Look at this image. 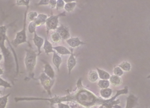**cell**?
<instances>
[{
  "instance_id": "3957f363",
  "label": "cell",
  "mask_w": 150,
  "mask_h": 108,
  "mask_svg": "<svg viewBox=\"0 0 150 108\" xmlns=\"http://www.w3.org/2000/svg\"><path fill=\"white\" fill-rule=\"evenodd\" d=\"M26 54L24 59V63L26 70L29 76H33V71L36 65V58L38 54L33 49L25 50Z\"/></svg>"
},
{
  "instance_id": "2e32d148",
  "label": "cell",
  "mask_w": 150,
  "mask_h": 108,
  "mask_svg": "<svg viewBox=\"0 0 150 108\" xmlns=\"http://www.w3.org/2000/svg\"><path fill=\"white\" fill-rule=\"evenodd\" d=\"M53 50H55L57 53L62 55H70L71 54V50L68 49L66 47L63 46H57L53 47Z\"/></svg>"
},
{
  "instance_id": "44dd1931",
  "label": "cell",
  "mask_w": 150,
  "mask_h": 108,
  "mask_svg": "<svg viewBox=\"0 0 150 108\" xmlns=\"http://www.w3.org/2000/svg\"><path fill=\"white\" fill-rule=\"evenodd\" d=\"M61 37L56 31L53 32L51 34V40L53 43H59L61 41Z\"/></svg>"
},
{
  "instance_id": "7a4b0ae2",
  "label": "cell",
  "mask_w": 150,
  "mask_h": 108,
  "mask_svg": "<svg viewBox=\"0 0 150 108\" xmlns=\"http://www.w3.org/2000/svg\"><path fill=\"white\" fill-rule=\"evenodd\" d=\"M8 26H0V49L4 57V65L5 70H11L14 66V60L12 54L9 49L5 45V41H8V38L6 34Z\"/></svg>"
},
{
  "instance_id": "8992f818",
  "label": "cell",
  "mask_w": 150,
  "mask_h": 108,
  "mask_svg": "<svg viewBox=\"0 0 150 108\" xmlns=\"http://www.w3.org/2000/svg\"><path fill=\"white\" fill-rule=\"evenodd\" d=\"M40 81V83L42 86L44 87L45 90L47 91L50 96H52L51 89L53 87L54 80V79H51L50 77L47 76L44 72H42L38 78Z\"/></svg>"
},
{
  "instance_id": "b9f144b4",
  "label": "cell",
  "mask_w": 150,
  "mask_h": 108,
  "mask_svg": "<svg viewBox=\"0 0 150 108\" xmlns=\"http://www.w3.org/2000/svg\"><path fill=\"white\" fill-rule=\"evenodd\" d=\"M1 94V90H0V95Z\"/></svg>"
},
{
  "instance_id": "4dcf8cb0",
  "label": "cell",
  "mask_w": 150,
  "mask_h": 108,
  "mask_svg": "<svg viewBox=\"0 0 150 108\" xmlns=\"http://www.w3.org/2000/svg\"><path fill=\"white\" fill-rule=\"evenodd\" d=\"M65 6V2H64L63 0H57V4H56V10H61L63 9H64Z\"/></svg>"
},
{
  "instance_id": "484cf974",
  "label": "cell",
  "mask_w": 150,
  "mask_h": 108,
  "mask_svg": "<svg viewBox=\"0 0 150 108\" xmlns=\"http://www.w3.org/2000/svg\"><path fill=\"white\" fill-rule=\"evenodd\" d=\"M38 14L35 11H31L27 14V19L29 22L34 21L36 18L38 17Z\"/></svg>"
},
{
  "instance_id": "e0dca14e",
  "label": "cell",
  "mask_w": 150,
  "mask_h": 108,
  "mask_svg": "<svg viewBox=\"0 0 150 108\" xmlns=\"http://www.w3.org/2000/svg\"><path fill=\"white\" fill-rule=\"evenodd\" d=\"M110 82L112 86L115 87L119 86L122 83V79L120 77L115 76V75L110 76Z\"/></svg>"
},
{
  "instance_id": "ac0fdd59",
  "label": "cell",
  "mask_w": 150,
  "mask_h": 108,
  "mask_svg": "<svg viewBox=\"0 0 150 108\" xmlns=\"http://www.w3.org/2000/svg\"><path fill=\"white\" fill-rule=\"evenodd\" d=\"M96 70L98 75V77L101 80H110V75L108 72L97 68H96Z\"/></svg>"
},
{
  "instance_id": "277c9868",
  "label": "cell",
  "mask_w": 150,
  "mask_h": 108,
  "mask_svg": "<svg viewBox=\"0 0 150 108\" xmlns=\"http://www.w3.org/2000/svg\"><path fill=\"white\" fill-rule=\"evenodd\" d=\"M27 14H28V12L25 11L24 16L22 30L20 32L17 33L15 39L12 41V44L13 45L14 47L17 48L18 45L25 43H28L29 46H30V44H29V43L27 41V32H26Z\"/></svg>"
},
{
  "instance_id": "9a60e30c",
  "label": "cell",
  "mask_w": 150,
  "mask_h": 108,
  "mask_svg": "<svg viewBox=\"0 0 150 108\" xmlns=\"http://www.w3.org/2000/svg\"><path fill=\"white\" fill-rule=\"evenodd\" d=\"M43 49L45 50V53L46 55H49L50 53H53L54 52L53 50V47L52 44L47 40V38H46L45 39L44 44V46Z\"/></svg>"
},
{
  "instance_id": "603a6c76",
  "label": "cell",
  "mask_w": 150,
  "mask_h": 108,
  "mask_svg": "<svg viewBox=\"0 0 150 108\" xmlns=\"http://www.w3.org/2000/svg\"><path fill=\"white\" fill-rule=\"evenodd\" d=\"M110 85V82L108 80H100L98 82V86L101 89H105L109 88Z\"/></svg>"
},
{
  "instance_id": "6da1fadb",
  "label": "cell",
  "mask_w": 150,
  "mask_h": 108,
  "mask_svg": "<svg viewBox=\"0 0 150 108\" xmlns=\"http://www.w3.org/2000/svg\"><path fill=\"white\" fill-rule=\"evenodd\" d=\"M129 92L128 87L125 86L123 89L117 90L116 94L110 99H103L97 97L91 91L85 87L82 83V78H80L76 82V90L65 96H54L51 98H43L37 97H15L14 101L18 103L22 101L44 100L48 101L50 104H56L63 102H71L79 105L85 108H93L98 105H103L106 108H122L119 105L120 99L116 98L121 95H127Z\"/></svg>"
},
{
  "instance_id": "60d3db41",
  "label": "cell",
  "mask_w": 150,
  "mask_h": 108,
  "mask_svg": "<svg viewBox=\"0 0 150 108\" xmlns=\"http://www.w3.org/2000/svg\"><path fill=\"white\" fill-rule=\"evenodd\" d=\"M147 79H150V75H149V76H148L147 77Z\"/></svg>"
},
{
  "instance_id": "5bb4252c",
  "label": "cell",
  "mask_w": 150,
  "mask_h": 108,
  "mask_svg": "<svg viewBox=\"0 0 150 108\" xmlns=\"http://www.w3.org/2000/svg\"><path fill=\"white\" fill-rule=\"evenodd\" d=\"M47 17V16L45 14H39L38 17L34 20V22L35 23L37 27H40L46 23V21Z\"/></svg>"
},
{
  "instance_id": "ee69618b",
  "label": "cell",
  "mask_w": 150,
  "mask_h": 108,
  "mask_svg": "<svg viewBox=\"0 0 150 108\" xmlns=\"http://www.w3.org/2000/svg\"><path fill=\"white\" fill-rule=\"evenodd\" d=\"M0 108H1V106H0Z\"/></svg>"
},
{
  "instance_id": "f546056e",
  "label": "cell",
  "mask_w": 150,
  "mask_h": 108,
  "mask_svg": "<svg viewBox=\"0 0 150 108\" xmlns=\"http://www.w3.org/2000/svg\"><path fill=\"white\" fill-rule=\"evenodd\" d=\"M0 87H3L6 89L7 88H12V86L8 82L5 81L4 79L0 77Z\"/></svg>"
},
{
  "instance_id": "7402d4cb",
  "label": "cell",
  "mask_w": 150,
  "mask_h": 108,
  "mask_svg": "<svg viewBox=\"0 0 150 108\" xmlns=\"http://www.w3.org/2000/svg\"><path fill=\"white\" fill-rule=\"evenodd\" d=\"M11 93H8V95H6L2 97H0V106L1 108H6V105L8 103V97L10 96Z\"/></svg>"
},
{
  "instance_id": "d6a6232c",
  "label": "cell",
  "mask_w": 150,
  "mask_h": 108,
  "mask_svg": "<svg viewBox=\"0 0 150 108\" xmlns=\"http://www.w3.org/2000/svg\"><path fill=\"white\" fill-rule=\"evenodd\" d=\"M50 1V0H40V2L37 4V5H38V6L49 5Z\"/></svg>"
},
{
  "instance_id": "f35d334b",
  "label": "cell",
  "mask_w": 150,
  "mask_h": 108,
  "mask_svg": "<svg viewBox=\"0 0 150 108\" xmlns=\"http://www.w3.org/2000/svg\"><path fill=\"white\" fill-rule=\"evenodd\" d=\"M50 108H56L54 107L53 104H50Z\"/></svg>"
},
{
  "instance_id": "cb8c5ba5",
  "label": "cell",
  "mask_w": 150,
  "mask_h": 108,
  "mask_svg": "<svg viewBox=\"0 0 150 108\" xmlns=\"http://www.w3.org/2000/svg\"><path fill=\"white\" fill-rule=\"evenodd\" d=\"M118 66L119 68H121L124 71H127V72L130 71L132 68L131 64L127 61H124L119 65Z\"/></svg>"
},
{
  "instance_id": "52a82bcc",
  "label": "cell",
  "mask_w": 150,
  "mask_h": 108,
  "mask_svg": "<svg viewBox=\"0 0 150 108\" xmlns=\"http://www.w3.org/2000/svg\"><path fill=\"white\" fill-rule=\"evenodd\" d=\"M56 32L59 34L63 40L67 41L71 37V34L68 28L64 26L62 24H61V25L58 27L56 29Z\"/></svg>"
},
{
  "instance_id": "8fae6325",
  "label": "cell",
  "mask_w": 150,
  "mask_h": 108,
  "mask_svg": "<svg viewBox=\"0 0 150 108\" xmlns=\"http://www.w3.org/2000/svg\"><path fill=\"white\" fill-rule=\"evenodd\" d=\"M67 43L71 46V48H75L80 45H85L86 43L80 41L78 37L70 38L66 41Z\"/></svg>"
},
{
  "instance_id": "d6986e66",
  "label": "cell",
  "mask_w": 150,
  "mask_h": 108,
  "mask_svg": "<svg viewBox=\"0 0 150 108\" xmlns=\"http://www.w3.org/2000/svg\"><path fill=\"white\" fill-rule=\"evenodd\" d=\"M100 95L102 98L105 99H109L111 97L112 94L113 93V90L110 88L101 89L100 90Z\"/></svg>"
},
{
  "instance_id": "5b68a950",
  "label": "cell",
  "mask_w": 150,
  "mask_h": 108,
  "mask_svg": "<svg viewBox=\"0 0 150 108\" xmlns=\"http://www.w3.org/2000/svg\"><path fill=\"white\" fill-rule=\"evenodd\" d=\"M62 16H66V12H63L57 15H53L52 14L49 17L47 18L45 24L47 35L49 34V32L50 31H54L57 29L59 24V18Z\"/></svg>"
},
{
  "instance_id": "74e56055",
  "label": "cell",
  "mask_w": 150,
  "mask_h": 108,
  "mask_svg": "<svg viewBox=\"0 0 150 108\" xmlns=\"http://www.w3.org/2000/svg\"><path fill=\"white\" fill-rule=\"evenodd\" d=\"M76 105V108H82V107H81L79 105H78V104H75Z\"/></svg>"
},
{
  "instance_id": "30bf717a",
  "label": "cell",
  "mask_w": 150,
  "mask_h": 108,
  "mask_svg": "<svg viewBox=\"0 0 150 108\" xmlns=\"http://www.w3.org/2000/svg\"><path fill=\"white\" fill-rule=\"evenodd\" d=\"M139 98L134 95H129L127 98V104L125 108H134L138 105Z\"/></svg>"
},
{
  "instance_id": "4316f807",
  "label": "cell",
  "mask_w": 150,
  "mask_h": 108,
  "mask_svg": "<svg viewBox=\"0 0 150 108\" xmlns=\"http://www.w3.org/2000/svg\"><path fill=\"white\" fill-rule=\"evenodd\" d=\"M30 0H16V4L15 5L17 6H24L27 8L30 7Z\"/></svg>"
},
{
  "instance_id": "836d02e7",
  "label": "cell",
  "mask_w": 150,
  "mask_h": 108,
  "mask_svg": "<svg viewBox=\"0 0 150 108\" xmlns=\"http://www.w3.org/2000/svg\"><path fill=\"white\" fill-rule=\"evenodd\" d=\"M58 108H71L68 104H64L63 103L57 104Z\"/></svg>"
},
{
  "instance_id": "7bdbcfd3",
  "label": "cell",
  "mask_w": 150,
  "mask_h": 108,
  "mask_svg": "<svg viewBox=\"0 0 150 108\" xmlns=\"http://www.w3.org/2000/svg\"><path fill=\"white\" fill-rule=\"evenodd\" d=\"M145 108H148V107H147H147H146Z\"/></svg>"
},
{
  "instance_id": "7c38bea8",
  "label": "cell",
  "mask_w": 150,
  "mask_h": 108,
  "mask_svg": "<svg viewBox=\"0 0 150 108\" xmlns=\"http://www.w3.org/2000/svg\"><path fill=\"white\" fill-rule=\"evenodd\" d=\"M43 61L45 63L44 72L47 76L50 77L51 79H54V76H55V73H54L53 68L49 63L45 61Z\"/></svg>"
},
{
  "instance_id": "ffe728a7",
  "label": "cell",
  "mask_w": 150,
  "mask_h": 108,
  "mask_svg": "<svg viewBox=\"0 0 150 108\" xmlns=\"http://www.w3.org/2000/svg\"><path fill=\"white\" fill-rule=\"evenodd\" d=\"M98 75L97 71L91 70L89 71L88 73V79L91 82H96L98 79Z\"/></svg>"
},
{
  "instance_id": "8d00e7d4",
  "label": "cell",
  "mask_w": 150,
  "mask_h": 108,
  "mask_svg": "<svg viewBox=\"0 0 150 108\" xmlns=\"http://www.w3.org/2000/svg\"><path fill=\"white\" fill-rule=\"evenodd\" d=\"M3 56H3V55L0 53V61H1L2 60V59H3Z\"/></svg>"
},
{
  "instance_id": "1f68e13d",
  "label": "cell",
  "mask_w": 150,
  "mask_h": 108,
  "mask_svg": "<svg viewBox=\"0 0 150 108\" xmlns=\"http://www.w3.org/2000/svg\"><path fill=\"white\" fill-rule=\"evenodd\" d=\"M57 4V0H50L49 2V6L51 9H55Z\"/></svg>"
},
{
  "instance_id": "d4e9b609",
  "label": "cell",
  "mask_w": 150,
  "mask_h": 108,
  "mask_svg": "<svg viewBox=\"0 0 150 108\" xmlns=\"http://www.w3.org/2000/svg\"><path fill=\"white\" fill-rule=\"evenodd\" d=\"M76 6V3L75 2L67 3L66 4H65L64 9L67 12H71L73 11V10L75 9Z\"/></svg>"
},
{
  "instance_id": "ab89813d",
  "label": "cell",
  "mask_w": 150,
  "mask_h": 108,
  "mask_svg": "<svg viewBox=\"0 0 150 108\" xmlns=\"http://www.w3.org/2000/svg\"><path fill=\"white\" fill-rule=\"evenodd\" d=\"M98 108H106L105 106L103 105H100V107Z\"/></svg>"
},
{
  "instance_id": "d590c367",
  "label": "cell",
  "mask_w": 150,
  "mask_h": 108,
  "mask_svg": "<svg viewBox=\"0 0 150 108\" xmlns=\"http://www.w3.org/2000/svg\"><path fill=\"white\" fill-rule=\"evenodd\" d=\"M4 73V70H3L1 68H0V76H1V75H2Z\"/></svg>"
},
{
  "instance_id": "4fadbf2b",
  "label": "cell",
  "mask_w": 150,
  "mask_h": 108,
  "mask_svg": "<svg viewBox=\"0 0 150 108\" xmlns=\"http://www.w3.org/2000/svg\"><path fill=\"white\" fill-rule=\"evenodd\" d=\"M53 57H52V63L55 67L57 68L58 71H59L60 66L62 63V58L61 56L58 55V53L54 50L53 53Z\"/></svg>"
},
{
  "instance_id": "9c48e42d",
  "label": "cell",
  "mask_w": 150,
  "mask_h": 108,
  "mask_svg": "<svg viewBox=\"0 0 150 108\" xmlns=\"http://www.w3.org/2000/svg\"><path fill=\"white\" fill-rule=\"evenodd\" d=\"M34 38L33 39V41H34V44L35 45L37 49H38V56L40 55V54L41 53V48L42 47V46L44 45V44L45 40L41 38V36H39L37 34V33L36 31L34 33Z\"/></svg>"
},
{
  "instance_id": "e575fe53",
  "label": "cell",
  "mask_w": 150,
  "mask_h": 108,
  "mask_svg": "<svg viewBox=\"0 0 150 108\" xmlns=\"http://www.w3.org/2000/svg\"><path fill=\"white\" fill-rule=\"evenodd\" d=\"M64 2L65 3H70V2H75V1H77V0H63Z\"/></svg>"
},
{
  "instance_id": "83f0119b",
  "label": "cell",
  "mask_w": 150,
  "mask_h": 108,
  "mask_svg": "<svg viewBox=\"0 0 150 108\" xmlns=\"http://www.w3.org/2000/svg\"><path fill=\"white\" fill-rule=\"evenodd\" d=\"M113 73L115 76H122L124 73V71L119 66H115L113 69Z\"/></svg>"
},
{
  "instance_id": "f1b7e54d",
  "label": "cell",
  "mask_w": 150,
  "mask_h": 108,
  "mask_svg": "<svg viewBox=\"0 0 150 108\" xmlns=\"http://www.w3.org/2000/svg\"><path fill=\"white\" fill-rule=\"evenodd\" d=\"M37 26L36 25L35 23L33 22H30L29 26H28V31L30 34H33L36 32Z\"/></svg>"
},
{
  "instance_id": "ba28073f",
  "label": "cell",
  "mask_w": 150,
  "mask_h": 108,
  "mask_svg": "<svg viewBox=\"0 0 150 108\" xmlns=\"http://www.w3.org/2000/svg\"><path fill=\"white\" fill-rule=\"evenodd\" d=\"M70 50H71V54H70V56L69 57V58L68 59V61H67V68H68L69 75H71L72 70L75 67L76 65V63H77L75 55L73 53V48H71Z\"/></svg>"
}]
</instances>
